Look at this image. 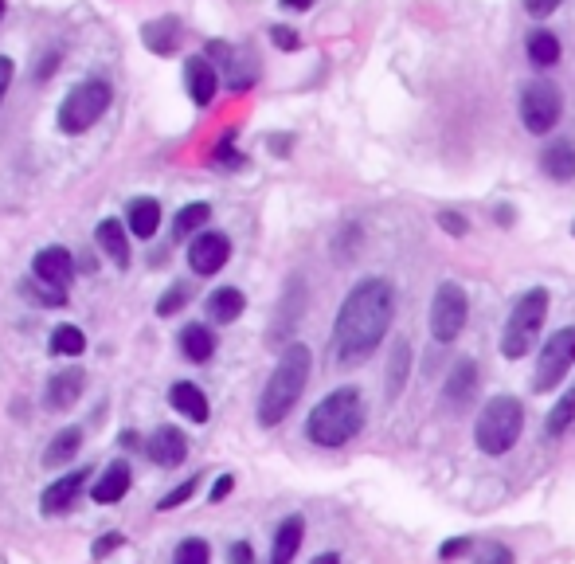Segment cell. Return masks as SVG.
I'll list each match as a JSON object with an SVG mask.
<instances>
[{
    "instance_id": "obj_47",
    "label": "cell",
    "mask_w": 575,
    "mask_h": 564,
    "mask_svg": "<svg viewBox=\"0 0 575 564\" xmlns=\"http://www.w3.org/2000/svg\"><path fill=\"white\" fill-rule=\"evenodd\" d=\"M313 564H341V561H337V553H321V557H317Z\"/></svg>"
},
{
    "instance_id": "obj_33",
    "label": "cell",
    "mask_w": 575,
    "mask_h": 564,
    "mask_svg": "<svg viewBox=\"0 0 575 564\" xmlns=\"http://www.w3.org/2000/svg\"><path fill=\"white\" fill-rule=\"evenodd\" d=\"M192 298V282H173L169 286V294H161V302H157V314L161 318H169V314H177L180 306Z\"/></svg>"
},
{
    "instance_id": "obj_50",
    "label": "cell",
    "mask_w": 575,
    "mask_h": 564,
    "mask_svg": "<svg viewBox=\"0 0 575 564\" xmlns=\"http://www.w3.org/2000/svg\"><path fill=\"white\" fill-rule=\"evenodd\" d=\"M572 235H575V228H572Z\"/></svg>"
},
{
    "instance_id": "obj_22",
    "label": "cell",
    "mask_w": 575,
    "mask_h": 564,
    "mask_svg": "<svg viewBox=\"0 0 575 564\" xmlns=\"http://www.w3.org/2000/svg\"><path fill=\"white\" fill-rule=\"evenodd\" d=\"M98 247H102L118 267H130V239H126L122 220H102V224H98Z\"/></svg>"
},
{
    "instance_id": "obj_13",
    "label": "cell",
    "mask_w": 575,
    "mask_h": 564,
    "mask_svg": "<svg viewBox=\"0 0 575 564\" xmlns=\"http://www.w3.org/2000/svg\"><path fill=\"white\" fill-rule=\"evenodd\" d=\"M83 482H87V470H71V474H63V478H55V482L44 490V498H40L44 514H63V510H71V506L79 502Z\"/></svg>"
},
{
    "instance_id": "obj_41",
    "label": "cell",
    "mask_w": 575,
    "mask_h": 564,
    "mask_svg": "<svg viewBox=\"0 0 575 564\" xmlns=\"http://www.w3.org/2000/svg\"><path fill=\"white\" fill-rule=\"evenodd\" d=\"M466 549H470V537H454V541H446L439 553H443L446 561H450V557H462Z\"/></svg>"
},
{
    "instance_id": "obj_16",
    "label": "cell",
    "mask_w": 575,
    "mask_h": 564,
    "mask_svg": "<svg viewBox=\"0 0 575 564\" xmlns=\"http://www.w3.org/2000/svg\"><path fill=\"white\" fill-rule=\"evenodd\" d=\"M83 369H67V373H55L47 380V408L51 412H63V408H71L79 396H83Z\"/></svg>"
},
{
    "instance_id": "obj_5",
    "label": "cell",
    "mask_w": 575,
    "mask_h": 564,
    "mask_svg": "<svg viewBox=\"0 0 575 564\" xmlns=\"http://www.w3.org/2000/svg\"><path fill=\"white\" fill-rule=\"evenodd\" d=\"M544 314H548V290H544V286L521 294V302L513 306V314H509V322H505V333H501V353H505L509 361L525 357L532 345H536L540 326H544Z\"/></svg>"
},
{
    "instance_id": "obj_18",
    "label": "cell",
    "mask_w": 575,
    "mask_h": 564,
    "mask_svg": "<svg viewBox=\"0 0 575 564\" xmlns=\"http://www.w3.org/2000/svg\"><path fill=\"white\" fill-rule=\"evenodd\" d=\"M302 533H306V521H302L298 514L286 517V521L278 525V533H274L270 564H290V561H294V553H298V545H302Z\"/></svg>"
},
{
    "instance_id": "obj_17",
    "label": "cell",
    "mask_w": 575,
    "mask_h": 564,
    "mask_svg": "<svg viewBox=\"0 0 575 564\" xmlns=\"http://www.w3.org/2000/svg\"><path fill=\"white\" fill-rule=\"evenodd\" d=\"M180 20L177 16H161V20H149L145 28H141V40L145 47L153 51V55H173L180 47Z\"/></svg>"
},
{
    "instance_id": "obj_44",
    "label": "cell",
    "mask_w": 575,
    "mask_h": 564,
    "mask_svg": "<svg viewBox=\"0 0 575 564\" xmlns=\"http://www.w3.org/2000/svg\"><path fill=\"white\" fill-rule=\"evenodd\" d=\"M8 83H12V59L0 55V102H4V94H8Z\"/></svg>"
},
{
    "instance_id": "obj_46",
    "label": "cell",
    "mask_w": 575,
    "mask_h": 564,
    "mask_svg": "<svg viewBox=\"0 0 575 564\" xmlns=\"http://www.w3.org/2000/svg\"><path fill=\"white\" fill-rule=\"evenodd\" d=\"M313 0H282V8H294V12H306Z\"/></svg>"
},
{
    "instance_id": "obj_29",
    "label": "cell",
    "mask_w": 575,
    "mask_h": 564,
    "mask_svg": "<svg viewBox=\"0 0 575 564\" xmlns=\"http://www.w3.org/2000/svg\"><path fill=\"white\" fill-rule=\"evenodd\" d=\"M83 349H87L83 329L79 326H55V333H51V353H55V357H79Z\"/></svg>"
},
{
    "instance_id": "obj_14",
    "label": "cell",
    "mask_w": 575,
    "mask_h": 564,
    "mask_svg": "<svg viewBox=\"0 0 575 564\" xmlns=\"http://www.w3.org/2000/svg\"><path fill=\"white\" fill-rule=\"evenodd\" d=\"M184 87L192 94V102L196 106H208L212 98H216V87H220V79H216V67L208 63V59H188V67H184Z\"/></svg>"
},
{
    "instance_id": "obj_1",
    "label": "cell",
    "mask_w": 575,
    "mask_h": 564,
    "mask_svg": "<svg viewBox=\"0 0 575 564\" xmlns=\"http://www.w3.org/2000/svg\"><path fill=\"white\" fill-rule=\"evenodd\" d=\"M396 314V290L388 279H364L341 302V314L333 322V353L341 365H356L376 353Z\"/></svg>"
},
{
    "instance_id": "obj_2",
    "label": "cell",
    "mask_w": 575,
    "mask_h": 564,
    "mask_svg": "<svg viewBox=\"0 0 575 564\" xmlns=\"http://www.w3.org/2000/svg\"><path fill=\"white\" fill-rule=\"evenodd\" d=\"M310 345H302V341H294V345H286V353L278 357V365H274V373L266 380L263 388V400H259V423L263 427H274V423H282L290 416V408L298 404V396L306 392V380H310Z\"/></svg>"
},
{
    "instance_id": "obj_40",
    "label": "cell",
    "mask_w": 575,
    "mask_h": 564,
    "mask_svg": "<svg viewBox=\"0 0 575 564\" xmlns=\"http://www.w3.org/2000/svg\"><path fill=\"white\" fill-rule=\"evenodd\" d=\"M118 545H122V537H118V533H110V537H102V541H94V549H90V553H94V557L102 561V557H110V553H114Z\"/></svg>"
},
{
    "instance_id": "obj_35",
    "label": "cell",
    "mask_w": 575,
    "mask_h": 564,
    "mask_svg": "<svg viewBox=\"0 0 575 564\" xmlns=\"http://www.w3.org/2000/svg\"><path fill=\"white\" fill-rule=\"evenodd\" d=\"M192 494H196V478H188V482H180L177 490H173V494H165V498H161L157 506H161V510H177V506H184V502H188Z\"/></svg>"
},
{
    "instance_id": "obj_37",
    "label": "cell",
    "mask_w": 575,
    "mask_h": 564,
    "mask_svg": "<svg viewBox=\"0 0 575 564\" xmlns=\"http://www.w3.org/2000/svg\"><path fill=\"white\" fill-rule=\"evenodd\" d=\"M270 40L282 47V51H294V47L302 44V40L294 36V28H282V24H278V28H270Z\"/></svg>"
},
{
    "instance_id": "obj_10",
    "label": "cell",
    "mask_w": 575,
    "mask_h": 564,
    "mask_svg": "<svg viewBox=\"0 0 575 564\" xmlns=\"http://www.w3.org/2000/svg\"><path fill=\"white\" fill-rule=\"evenodd\" d=\"M227 255H231V239L223 232H204L196 235L192 247H188V267L196 275H216L223 263H227Z\"/></svg>"
},
{
    "instance_id": "obj_42",
    "label": "cell",
    "mask_w": 575,
    "mask_h": 564,
    "mask_svg": "<svg viewBox=\"0 0 575 564\" xmlns=\"http://www.w3.org/2000/svg\"><path fill=\"white\" fill-rule=\"evenodd\" d=\"M216 165H239V153L231 149V138L216 145Z\"/></svg>"
},
{
    "instance_id": "obj_49",
    "label": "cell",
    "mask_w": 575,
    "mask_h": 564,
    "mask_svg": "<svg viewBox=\"0 0 575 564\" xmlns=\"http://www.w3.org/2000/svg\"><path fill=\"white\" fill-rule=\"evenodd\" d=\"M0 16H4V0H0Z\"/></svg>"
},
{
    "instance_id": "obj_8",
    "label": "cell",
    "mask_w": 575,
    "mask_h": 564,
    "mask_svg": "<svg viewBox=\"0 0 575 564\" xmlns=\"http://www.w3.org/2000/svg\"><path fill=\"white\" fill-rule=\"evenodd\" d=\"M466 314H470L466 290L458 282H439L435 302H431V337L435 341H454L466 326Z\"/></svg>"
},
{
    "instance_id": "obj_15",
    "label": "cell",
    "mask_w": 575,
    "mask_h": 564,
    "mask_svg": "<svg viewBox=\"0 0 575 564\" xmlns=\"http://www.w3.org/2000/svg\"><path fill=\"white\" fill-rule=\"evenodd\" d=\"M474 388H478V365H474V361H458V365H454V373L446 376L443 404L462 412V404H470Z\"/></svg>"
},
{
    "instance_id": "obj_28",
    "label": "cell",
    "mask_w": 575,
    "mask_h": 564,
    "mask_svg": "<svg viewBox=\"0 0 575 564\" xmlns=\"http://www.w3.org/2000/svg\"><path fill=\"white\" fill-rule=\"evenodd\" d=\"M572 423H575V388H568V392L556 400V408L548 412V420H544V435H548V439H560Z\"/></svg>"
},
{
    "instance_id": "obj_9",
    "label": "cell",
    "mask_w": 575,
    "mask_h": 564,
    "mask_svg": "<svg viewBox=\"0 0 575 564\" xmlns=\"http://www.w3.org/2000/svg\"><path fill=\"white\" fill-rule=\"evenodd\" d=\"M560 110H564V98L552 83L536 79L521 91V122L529 126V134H548L560 122Z\"/></svg>"
},
{
    "instance_id": "obj_4",
    "label": "cell",
    "mask_w": 575,
    "mask_h": 564,
    "mask_svg": "<svg viewBox=\"0 0 575 564\" xmlns=\"http://www.w3.org/2000/svg\"><path fill=\"white\" fill-rule=\"evenodd\" d=\"M521 427H525V408L521 400L513 396H493L482 416H478V427H474V439H478V451L486 455H505L517 439H521Z\"/></svg>"
},
{
    "instance_id": "obj_38",
    "label": "cell",
    "mask_w": 575,
    "mask_h": 564,
    "mask_svg": "<svg viewBox=\"0 0 575 564\" xmlns=\"http://www.w3.org/2000/svg\"><path fill=\"white\" fill-rule=\"evenodd\" d=\"M439 224H443V232H450V235H466V232H470L466 216H458V212H443V216H439Z\"/></svg>"
},
{
    "instance_id": "obj_30",
    "label": "cell",
    "mask_w": 575,
    "mask_h": 564,
    "mask_svg": "<svg viewBox=\"0 0 575 564\" xmlns=\"http://www.w3.org/2000/svg\"><path fill=\"white\" fill-rule=\"evenodd\" d=\"M407 365H411V349H407V341H396L392 361H388V400H396L399 392H403V384H407Z\"/></svg>"
},
{
    "instance_id": "obj_24",
    "label": "cell",
    "mask_w": 575,
    "mask_h": 564,
    "mask_svg": "<svg viewBox=\"0 0 575 564\" xmlns=\"http://www.w3.org/2000/svg\"><path fill=\"white\" fill-rule=\"evenodd\" d=\"M130 232L141 235V239H149V235L161 228V204L157 200H149V196H137L130 200Z\"/></svg>"
},
{
    "instance_id": "obj_36",
    "label": "cell",
    "mask_w": 575,
    "mask_h": 564,
    "mask_svg": "<svg viewBox=\"0 0 575 564\" xmlns=\"http://www.w3.org/2000/svg\"><path fill=\"white\" fill-rule=\"evenodd\" d=\"M560 4H564V0H525V12L536 16V20H544V16H552Z\"/></svg>"
},
{
    "instance_id": "obj_43",
    "label": "cell",
    "mask_w": 575,
    "mask_h": 564,
    "mask_svg": "<svg viewBox=\"0 0 575 564\" xmlns=\"http://www.w3.org/2000/svg\"><path fill=\"white\" fill-rule=\"evenodd\" d=\"M231 486H235V478H231V474L216 478V486H212V502H223V498L231 494Z\"/></svg>"
},
{
    "instance_id": "obj_21",
    "label": "cell",
    "mask_w": 575,
    "mask_h": 564,
    "mask_svg": "<svg viewBox=\"0 0 575 564\" xmlns=\"http://www.w3.org/2000/svg\"><path fill=\"white\" fill-rule=\"evenodd\" d=\"M169 400H173V408H177L180 416H188L192 423H204L208 420V396L196 388V384H173V392H169Z\"/></svg>"
},
{
    "instance_id": "obj_34",
    "label": "cell",
    "mask_w": 575,
    "mask_h": 564,
    "mask_svg": "<svg viewBox=\"0 0 575 564\" xmlns=\"http://www.w3.org/2000/svg\"><path fill=\"white\" fill-rule=\"evenodd\" d=\"M24 290V298H32V302H40V306H63L67 302V290H55V286H44V282H24L20 286Z\"/></svg>"
},
{
    "instance_id": "obj_20",
    "label": "cell",
    "mask_w": 575,
    "mask_h": 564,
    "mask_svg": "<svg viewBox=\"0 0 575 564\" xmlns=\"http://www.w3.org/2000/svg\"><path fill=\"white\" fill-rule=\"evenodd\" d=\"M130 490V467L126 463H114V467H106L102 470V478L94 482V502H102V506H114L122 494Z\"/></svg>"
},
{
    "instance_id": "obj_23",
    "label": "cell",
    "mask_w": 575,
    "mask_h": 564,
    "mask_svg": "<svg viewBox=\"0 0 575 564\" xmlns=\"http://www.w3.org/2000/svg\"><path fill=\"white\" fill-rule=\"evenodd\" d=\"M180 353H184L188 361H208V357L216 353V337H212V329L200 326V322L184 326L180 329Z\"/></svg>"
},
{
    "instance_id": "obj_32",
    "label": "cell",
    "mask_w": 575,
    "mask_h": 564,
    "mask_svg": "<svg viewBox=\"0 0 575 564\" xmlns=\"http://www.w3.org/2000/svg\"><path fill=\"white\" fill-rule=\"evenodd\" d=\"M208 541H200V537H188V541H180L177 553H173V564H208Z\"/></svg>"
},
{
    "instance_id": "obj_6",
    "label": "cell",
    "mask_w": 575,
    "mask_h": 564,
    "mask_svg": "<svg viewBox=\"0 0 575 564\" xmlns=\"http://www.w3.org/2000/svg\"><path fill=\"white\" fill-rule=\"evenodd\" d=\"M106 106H110V83H102V79L79 83L67 94V102L59 106V130L63 134H87L90 126L106 114Z\"/></svg>"
},
{
    "instance_id": "obj_25",
    "label": "cell",
    "mask_w": 575,
    "mask_h": 564,
    "mask_svg": "<svg viewBox=\"0 0 575 564\" xmlns=\"http://www.w3.org/2000/svg\"><path fill=\"white\" fill-rule=\"evenodd\" d=\"M525 51H529V63L532 67H552L556 59H560V40L548 32V28H536V32H529V44H525Z\"/></svg>"
},
{
    "instance_id": "obj_12",
    "label": "cell",
    "mask_w": 575,
    "mask_h": 564,
    "mask_svg": "<svg viewBox=\"0 0 575 564\" xmlns=\"http://www.w3.org/2000/svg\"><path fill=\"white\" fill-rule=\"evenodd\" d=\"M145 451H149V459L157 467H180L184 455H188V439H184V431H177V427H157Z\"/></svg>"
},
{
    "instance_id": "obj_19",
    "label": "cell",
    "mask_w": 575,
    "mask_h": 564,
    "mask_svg": "<svg viewBox=\"0 0 575 564\" xmlns=\"http://www.w3.org/2000/svg\"><path fill=\"white\" fill-rule=\"evenodd\" d=\"M540 169H544L552 181H572L575 177V145L572 141H552V145L540 153Z\"/></svg>"
},
{
    "instance_id": "obj_7",
    "label": "cell",
    "mask_w": 575,
    "mask_h": 564,
    "mask_svg": "<svg viewBox=\"0 0 575 564\" xmlns=\"http://www.w3.org/2000/svg\"><path fill=\"white\" fill-rule=\"evenodd\" d=\"M572 365H575V326H564L544 341L540 361H536V380H532V388H536V392L556 388V384L568 376Z\"/></svg>"
},
{
    "instance_id": "obj_26",
    "label": "cell",
    "mask_w": 575,
    "mask_h": 564,
    "mask_svg": "<svg viewBox=\"0 0 575 564\" xmlns=\"http://www.w3.org/2000/svg\"><path fill=\"white\" fill-rule=\"evenodd\" d=\"M243 306H247V298H243L235 286H220V290H212V298H208V314H212L216 322H235V318L243 314Z\"/></svg>"
},
{
    "instance_id": "obj_11",
    "label": "cell",
    "mask_w": 575,
    "mask_h": 564,
    "mask_svg": "<svg viewBox=\"0 0 575 564\" xmlns=\"http://www.w3.org/2000/svg\"><path fill=\"white\" fill-rule=\"evenodd\" d=\"M36 279L44 286H55V290H67V282L75 275V263H71V251L67 247H47L36 255Z\"/></svg>"
},
{
    "instance_id": "obj_39",
    "label": "cell",
    "mask_w": 575,
    "mask_h": 564,
    "mask_svg": "<svg viewBox=\"0 0 575 564\" xmlns=\"http://www.w3.org/2000/svg\"><path fill=\"white\" fill-rule=\"evenodd\" d=\"M478 564H513V553L505 545H486V553L478 557Z\"/></svg>"
},
{
    "instance_id": "obj_45",
    "label": "cell",
    "mask_w": 575,
    "mask_h": 564,
    "mask_svg": "<svg viewBox=\"0 0 575 564\" xmlns=\"http://www.w3.org/2000/svg\"><path fill=\"white\" fill-rule=\"evenodd\" d=\"M231 564H251V549L239 541V545H231Z\"/></svg>"
},
{
    "instance_id": "obj_31",
    "label": "cell",
    "mask_w": 575,
    "mask_h": 564,
    "mask_svg": "<svg viewBox=\"0 0 575 564\" xmlns=\"http://www.w3.org/2000/svg\"><path fill=\"white\" fill-rule=\"evenodd\" d=\"M212 220V208L208 204H184L177 212V224H173V235L177 239H188V235L196 232V228H204Z\"/></svg>"
},
{
    "instance_id": "obj_48",
    "label": "cell",
    "mask_w": 575,
    "mask_h": 564,
    "mask_svg": "<svg viewBox=\"0 0 575 564\" xmlns=\"http://www.w3.org/2000/svg\"><path fill=\"white\" fill-rule=\"evenodd\" d=\"M122 447H137V435H133V431H122Z\"/></svg>"
},
{
    "instance_id": "obj_27",
    "label": "cell",
    "mask_w": 575,
    "mask_h": 564,
    "mask_svg": "<svg viewBox=\"0 0 575 564\" xmlns=\"http://www.w3.org/2000/svg\"><path fill=\"white\" fill-rule=\"evenodd\" d=\"M79 447H83V431H79V427H67V431H59V435L51 439V447L44 451V463L47 467H63L67 459H75Z\"/></svg>"
},
{
    "instance_id": "obj_3",
    "label": "cell",
    "mask_w": 575,
    "mask_h": 564,
    "mask_svg": "<svg viewBox=\"0 0 575 564\" xmlns=\"http://www.w3.org/2000/svg\"><path fill=\"white\" fill-rule=\"evenodd\" d=\"M364 427V400L356 388H337L329 392L306 420V435L317 447H345L356 439V431Z\"/></svg>"
}]
</instances>
